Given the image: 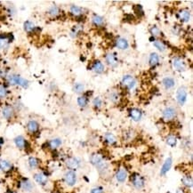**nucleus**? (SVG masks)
<instances>
[{"mask_svg":"<svg viewBox=\"0 0 193 193\" xmlns=\"http://www.w3.org/2000/svg\"><path fill=\"white\" fill-rule=\"evenodd\" d=\"M163 85L165 86L166 89H172L175 85V81L173 77H167L163 79L162 81Z\"/></svg>","mask_w":193,"mask_h":193,"instance_id":"obj_20","label":"nucleus"},{"mask_svg":"<svg viewBox=\"0 0 193 193\" xmlns=\"http://www.w3.org/2000/svg\"><path fill=\"white\" fill-rule=\"evenodd\" d=\"M14 109L11 107V106H6L5 108H3L2 109V115H3V117L6 118V119H11V118H13V116H14Z\"/></svg>","mask_w":193,"mask_h":193,"instance_id":"obj_18","label":"nucleus"},{"mask_svg":"<svg viewBox=\"0 0 193 193\" xmlns=\"http://www.w3.org/2000/svg\"><path fill=\"white\" fill-rule=\"evenodd\" d=\"M173 66L174 68L176 69L177 71H184L185 69H186V66H185L184 61L182 59L178 58V57H175L173 60Z\"/></svg>","mask_w":193,"mask_h":193,"instance_id":"obj_16","label":"nucleus"},{"mask_svg":"<svg viewBox=\"0 0 193 193\" xmlns=\"http://www.w3.org/2000/svg\"><path fill=\"white\" fill-rule=\"evenodd\" d=\"M7 94V91L3 87V86H0V99H3L6 96Z\"/></svg>","mask_w":193,"mask_h":193,"instance_id":"obj_41","label":"nucleus"},{"mask_svg":"<svg viewBox=\"0 0 193 193\" xmlns=\"http://www.w3.org/2000/svg\"><path fill=\"white\" fill-rule=\"evenodd\" d=\"M115 177H116V180L118 181V183H125L127 177H128V174H127L126 168H119L116 173Z\"/></svg>","mask_w":193,"mask_h":193,"instance_id":"obj_13","label":"nucleus"},{"mask_svg":"<svg viewBox=\"0 0 193 193\" xmlns=\"http://www.w3.org/2000/svg\"><path fill=\"white\" fill-rule=\"evenodd\" d=\"M61 144H62V141L61 138H53L47 143L48 148L51 150H53V151L60 148L61 146Z\"/></svg>","mask_w":193,"mask_h":193,"instance_id":"obj_17","label":"nucleus"},{"mask_svg":"<svg viewBox=\"0 0 193 193\" xmlns=\"http://www.w3.org/2000/svg\"><path fill=\"white\" fill-rule=\"evenodd\" d=\"M121 84L123 85L124 86H126V88H128V89H133L135 84H136V82H135L134 77L132 75H125L122 77Z\"/></svg>","mask_w":193,"mask_h":193,"instance_id":"obj_9","label":"nucleus"},{"mask_svg":"<svg viewBox=\"0 0 193 193\" xmlns=\"http://www.w3.org/2000/svg\"><path fill=\"white\" fill-rule=\"evenodd\" d=\"M116 45L118 46V48H119L120 50H126L129 46V44H128V41L126 40V38L124 37H119L118 38L117 42H116Z\"/></svg>","mask_w":193,"mask_h":193,"instance_id":"obj_23","label":"nucleus"},{"mask_svg":"<svg viewBox=\"0 0 193 193\" xmlns=\"http://www.w3.org/2000/svg\"><path fill=\"white\" fill-rule=\"evenodd\" d=\"M64 183L69 187H73L77 183V174L73 170H67L63 175Z\"/></svg>","mask_w":193,"mask_h":193,"instance_id":"obj_4","label":"nucleus"},{"mask_svg":"<svg viewBox=\"0 0 193 193\" xmlns=\"http://www.w3.org/2000/svg\"><path fill=\"white\" fill-rule=\"evenodd\" d=\"M18 186H19V188H20L22 191H24V192L30 193L34 191V184L32 183V182L30 181V180L27 179V178L22 179V180L19 182V185H18Z\"/></svg>","mask_w":193,"mask_h":193,"instance_id":"obj_5","label":"nucleus"},{"mask_svg":"<svg viewBox=\"0 0 193 193\" xmlns=\"http://www.w3.org/2000/svg\"><path fill=\"white\" fill-rule=\"evenodd\" d=\"M166 143L170 147H175L177 144V138L175 135H169L166 139Z\"/></svg>","mask_w":193,"mask_h":193,"instance_id":"obj_30","label":"nucleus"},{"mask_svg":"<svg viewBox=\"0 0 193 193\" xmlns=\"http://www.w3.org/2000/svg\"><path fill=\"white\" fill-rule=\"evenodd\" d=\"M149 62H150V65L152 66V67L158 65L159 62H160V56L158 55V53H151V55H150V58H149Z\"/></svg>","mask_w":193,"mask_h":193,"instance_id":"obj_24","label":"nucleus"},{"mask_svg":"<svg viewBox=\"0 0 193 193\" xmlns=\"http://www.w3.org/2000/svg\"><path fill=\"white\" fill-rule=\"evenodd\" d=\"M85 90V85L81 83H77L74 85V91L77 93H81L84 92Z\"/></svg>","mask_w":193,"mask_h":193,"instance_id":"obj_36","label":"nucleus"},{"mask_svg":"<svg viewBox=\"0 0 193 193\" xmlns=\"http://www.w3.org/2000/svg\"><path fill=\"white\" fill-rule=\"evenodd\" d=\"M93 104L95 108H101V105H102V101H101L100 97H96V98L93 99Z\"/></svg>","mask_w":193,"mask_h":193,"instance_id":"obj_38","label":"nucleus"},{"mask_svg":"<svg viewBox=\"0 0 193 193\" xmlns=\"http://www.w3.org/2000/svg\"><path fill=\"white\" fill-rule=\"evenodd\" d=\"M93 69L94 72H96L98 74H101L104 71V65L100 61H96L93 65Z\"/></svg>","mask_w":193,"mask_h":193,"instance_id":"obj_25","label":"nucleus"},{"mask_svg":"<svg viewBox=\"0 0 193 193\" xmlns=\"http://www.w3.org/2000/svg\"><path fill=\"white\" fill-rule=\"evenodd\" d=\"M9 84L13 85H20L23 88H27L29 86V81L19 75H10L7 77Z\"/></svg>","mask_w":193,"mask_h":193,"instance_id":"obj_2","label":"nucleus"},{"mask_svg":"<svg viewBox=\"0 0 193 193\" xmlns=\"http://www.w3.org/2000/svg\"><path fill=\"white\" fill-rule=\"evenodd\" d=\"M28 165H29V167L31 168V169L38 168L39 165H40V160H38L37 158H36V157L30 156L28 159Z\"/></svg>","mask_w":193,"mask_h":193,"instance_id":"obj_21","label":"nucleus"},{"mask_svg":"<svg viewBox=\"0 0 193 193\" xmlns=\"http://www.w3.org/2000/svg\"><path fill=\"white\" fill-rule=\"evenodd\" d=\"M70 13L72 14H74L75 16H78V15L83 14V9L81 8V7H79V6H74L73 5V6H70Z\"/></svg>","mask_w":193,"mask_h":193,"instance_id":"obj_31","label":"nucleus"},{"mask_svg":"<svg viewBox=\"0 0 193 193\" xmlns=\"http://www.w3.org/2000/svg\"><path fill=\"white\" fill-rule=\"evenodd\" d=\"M150 32H151V34L153 36V37L160 36V33H161L160 30L158 28V27H157V26H153V27H151V30H150Z\"/></svg>","mask_w":193,"mask_h":193,"instance_id":"obj_37","label":"nucleus"},{"mask_svg":"<svg viewBox=\"0 0 193 193\" xmlns=\"http://www.w3.org/2000/svg\"><path fill=\"white\" fill-rule=\"evenodd\" d=\"M104 140H105L106 143H108V144H110V145L115 144V143H117L116 136L113 134H111V133H106V134H104Z\"/></svg>","mask_w":193,"mask_h":193,"instance_id":"obj_26","label":"nucleus"},{"mask_svg":"<svg viewBox=\"0 0 193 193\" xmlns=\"http://www.w3.org/2000/svg\"><path fill=\"white\" fill-rule=\"evenodd\" d=\"M153 45H154V46H155L158 50H160V52H164V51L166 50V48H167L166 45L164 44L163 41H161V40H155L154 43H153Z\"/></svg>","mask_w":193,"mask_h":193,"instance_id":"obj_32","label":"nucleus"},{"mask_svg":"<svg viewBox=\"0 0 193 193\" xmlns=\"http://www.w3.org/2000/svg\"><path fill=\"white\" fill-rule=\"evenodd\" d=\"M179 17L180 20L183 22H188L191 19V13L187 9H183L179 12Z\"/></svg>","mask_w":193,"mask_h":193,"instance_id":"obj_22","label":"nucleus"},{"mask_svg":"<svg viewBox=\"0 0 193 193\" xmlns=\"http://www.w3.org/2000/svg\"><path fill=\"white\" fill-rule=\"evenodd\" d=\"M163 118L166 120H172L176 117L177 112L176 109L174 107H167L166 109L163 110Z\"/></svg>","mask_w":193,"mask_h":193,"instance_id":"obj_10","label":"nucleus"},{"mask_svg":"<svg viewBox=\"0 0 193 193\" xmlns=\"http://www.w3.org/2000/svg\"><path fill=\"white\" fill-rule=\"evenodd\" d=\"M187 96H188V92H187V89L185 88L184 86H182L180 87L176 93V100L177 102L179 105L183 106L184 104L186 101H187Z\"/></svg>","mask_w":193,"mask_h":193,"instance_id":"obj_6","label":"nucleus"},{"mask_svg":"<svg viewBox=\"0 0 193 193\" xmlns=\"http://www.w3.org/2000/svg\"><path fill=\"white\" fill-rule=\"evenodd\" d=\"M130 181L133 186L137 190H142L145 186V180L140 174L134 173L130 177Z\"/></svg>","mask_w":193,"mask_h":193,"instance_id":"obj_3","label":"nucleus"},{"mask_svg":"<svg viewBox=\"0 0 193 193\" xmlns=\"http://www.w3.org/2000/svg\"><path fill=\"white\" fill-rule=\"evenodd\" d=\"M10 193H17V192H15V191H11Z\"/></svg>","mask_w":193,"mask_h":193,"instance_id":"obj_44","label":"nucleus"},{"mask_svg":"<svg viewBox=\"0 0 193 193\" xmlns=\"http://www.w3.org/2000/svg\"><path fill=\"white\" fill-rule=\"evenodd\" d=\"M23 27H24V30H25L27 32H31L34 29H35L34 23L32 22H30V21H27V22H25L24 24H23Z\"/></svg>","mask_w":193,"mask_h":193,"instance_id":"obj_34","label":"nucleus"},{"mask_svg":"<svg viewBox=\"0 0 193 193\" xmlns=\"http://www.w3.org/2000/svg\"><path fill=\"white\" fill-rule=\"evenodd\" d=\"M90 162L93 166L98 169L100 173H105L108 170V164L103 160L102 156L98 153H93L90 157Z\"/></svg>","mask_w":193,"mask_h":193,"instance_id":"obj_1","label":"nucleus"},{"mask_svg":"<svg viewBox=\"0 0 193 193\" xmlns=\"http://www.w3.org/2000/svg\"><path fill=\"white\" fill-rule=\"evenodd\" d=\"M39 129V124L36 120H30L27 124V130L30 134H36Z\"/></svg>","mask_w":193,"mask_h":193,"instance_id":"obj_15","label":"nucleus"},{"mask_svg":"<svg viewBox=\"0 0 193 193\" xmlns=\"http://www.w3.org/2000/svg\"><path fill=\"white\" fill-rule=\"evenodd\" d=\"M65 165L69 168V170L75 171L76 169H77L80 167V160H78L77 158H75V157H70V158H68L66 160Z\"/></svg>","mask_w":193,"mask_h":193,"instance_id":"obj_8","label":"nucleus"},{"mask_svg":"<svg viewBox=\"0 0 193 193\" xmlns=\"http://www.w3.org/2000/svg\"><path fill=\"white\" fill-rule=\"evenodd\" d=\"M172 165H173V160H172L171 157H168L167 159L165 160L162 167L160 169V175L161 176L166 175L169 172V170L171 169V167H172Z\"/></svg>","mask_w":193,"mask_h":193,"instance_id":"obj_12","label":"nucleus"},{"mask_svg":"<svg viewBox=\"0 0 193 193\" xmlns=\"http://www.w3.org/2000/svg\"><path fill=\"white\" fill-rule=\"evenodd\" d=\"M87 102H88V99L85 96H79L77 98V104H78L79 107L84 108L87 105Z\"/></svg>","mask_w":193,"mask_h":193,"instance_id":"obj_33","label":"nucleus"},{"mask_svg":"<svg viewBox=\"0 0 193 193\" xmlns=\"http://www.w3.org/2000/svg\"><path fill=\"white\" fill-rule=\"evenodd\" d=\"M182 183L187 188H192V177L191 176V175H185L182 179Z\"/></svg>","mask_w":193,"mask_h":193,"instance_id":"obj_28","label":"nucleus"},{"mask_svg":"<svg viewBox=\"0 0 193 193\" xmlns=\"http://www.w3.org/2000/svg\"><path fill=\"white\" fill-rule=\"evenodd\" d=\"M92 22L93 25L95 26H102L104 23V19L100 15H96L94 14L92 18Z\"/></svg>","mask_w":193,"mask_h":193,"instance_id":"obj_29","label":"nucleus"},{"mask_svg":"<svg viewBox=\"0 0 193 193\" xmlns=\"http://www.w3.org/2000/svg\"><path fill=\"white\" fill-rule=\"evenodd\" d=\"M33 179L34 181L40 186H45L48 183V177L42 172H37V173L34 174Z\"/></svg>","mask_w":193,"mask_h":193,"instance_id":"obj_7","label":"nucleus"},{"mask_svg":"<svg viewBox=\"0 0 193 193\" xmlns=\"http://www.w3.org/2000/svg\"><path fill=\"white\" fill-rule=\"evenodd\" d=\"M14 143L15 144L17 148L21 151L22 150H26L28 147V142L26 141V139L22 136V135H18L14 138Z\"/></svg>","mask_w":193,"mask_h":193,"instance_id":"obj_11","label":"nucleus"},{"mask_svg":"<svg viewBox=\"0 0 193 193\" xmlns=\"http://www.w3.org/2000/svg\"><path fill=\"white\" fill-rule=\"evenodd\" d=\"M106 61L108 62V64L110 65V66H116L117 63H118V60L116 58L115 54L113 53H108L106 55Z\"/></svg>","mask_w":193,"mask_h":193,"instance_id":"obj_27","label":"nucleus"},{"mask_svg":"<svg viewBox=\"0 0 193 193\" xmlns=\"http://www.w3.org/2000/svg\"><path fill=\"white\" fill-rule=\"evenodd\" d=\"M109 100L110 101H112L113 102H116V101H118V94L117 93L113 92L111 93L110 94H109Z\"/></svg>","mask_w":193,"mask_h":193,"instance_id":"obj_39","label":"nucleus"},{"mask_svg":"<svg viewBox=\"0 0 193 193\" xmlns=\"http://www.w3.org/2000/svg\"><path fill=\"white\" fill-rule=\"evenodd\" d=\"M91 193H103V189L101 187H95L91 190Z\"/></svg>","mask_w":193,"mask_h":193,"instance_id":"obj_42","label":"nucleus"},{"mask_svg":"<svg viewBox=\"0 0 193 193\" xmlns=\"http://www.w3.org/2000/svg\"><path fill=\"white\" fill-rule=\"evenodd\" d=\"M130 117L134 121H140L143 117V113L139 109H130Z\"/></svg>","mask_w":193,"mask_h":193,"instance_id":"obj_19","label":"nucleus"},{"mask_svg":"<svg viewBox=\"0 0 193 193\" xmlns=\"http://www.w3.org/2000/svg\"><path fill=\"white\" fill-rule=\"evenodd\" d=\"M7 45H8V40H7V38L0 39V48H1V49L6 48Z\"/></svg>","mask_w":193,"mask_h":193,"instance_id":"obj_40","label":"nucleus"},{"mask_svg":"<svg viewBox=\"0 0 193 193\" xmlns=\"http://www.w3.org/2000/svg\"><path fill=\"white\" fill-rule=\"evenodd\" d=\"M175 193H185V192L183 191V189H178Z\"/></svg>","mask_w":193,"mask_h":193,"instance_id":"obj_43","label":"nucleus"},{"mask_svg":"<svg viewBox=\"0 0 193 193\" xmlns=\"http://www.w3.org/2000/svg\"><path fill=\"white\" fill-rule=\"evenodd\" d=\"M49 14L52 15V16H57L60 14V8L56 6H53L49 8V11H48Z\"/></svg>","mask_w":193,"mask_h":193,"instance_id":"obj_35","label":"nucleus"},{"mask_svg":"<svg viewBox=\"0 0 193 193\" xmlns=\"http://www.w3.org/2000/svg\"><path fill=\"white\" fill-rule=\"evenodd\" d=\"M14 168L13 164L7 160H0V171L4 173H8L11 172Z\"/></svg>","mask_w":193,"mask_h":193,"instance_id":"obj_14","label":"nucleus"},{"mask_svg":"<svg viewBox=\"0 0 193 193\" xmlns=\"http://www.w3.org/2000/svg\"><path fill=\"white\" fill-rule=\"evenodd\" d=\"M0 56H1V54H0Z\"/></svg>","mask_w":193,"mask_h":193,"instance_id":"obj_45","label":"nucleus"}]
</instances>
